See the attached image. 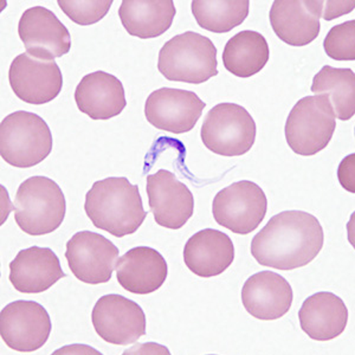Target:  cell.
Returning <instances> with one entry per match:
<instances>
[{
    "label": "cell",
    "mask_w": 355,
    "mask_h": 355,
    "mask_svg": "<svg viewBox=\"0 0 355 355\" xmlns=\"http://www.w3.org/2000/svg\"><path fill=\"white\" fill-rule=\"evenodd\" d=\"M323 243L322 225L315 216L304 211H283L254 236L251 254L261 266L294 270L316 259Z\"/></svg>",
    "instance_id": "1"
},
{
    "label": "cell",
    "mask_w": 355,
    "mask_h": 355,
    "mask_svg": "<svg viewBox=\"0 0 355 355\" xmlns=\"http://www.w3.org/2000/svg\"><path fill=\"white\" fill-rule=\"evenodd\" d=\"M85 211L95 227L117 239L135 234L147 217L139 186L125 177L94 182L85 194Z\"/></svg>",
    "instance_id": "2"
},
{
    "label": "cell",
    "mask_w": 355,
    "mask_h": 355,
    "mask_svg": "<svg viewBox=\"0 0 355 355\" xmlns=\"http://www.w3.org/2000/svg\"><path fill=\"white\" fill-rule=\"evenodd\" d=\"M217 49L210 38L187 31L166 42L157 69L168 81L200 85L218 75Z\"/></svg>",
    "instance_id": "3"
},
{
    "label": "cell",
    "mask_w": 355,
    "mask_h": 355,
    "mask_svg": "<svg viewBox=\"0 0 355 355\" xmlns=\"http://www.w3.org/2000/svg\"><path fill=\"white\" fill-rule=\"evenodd\" d=\"M15 220L30 236L56 231L64 220L67 202L57 182L46 177H31L21 182L15 198Z\"/></svg>",
    "instance_id": "4"
},
{
    "label": "cell",
    "mask_w": 355,
    "mask_h": 355,
    "mask_svg": "<svg viewBox=\"0 0 355 355\" xmlns=\"http://www.w3.org/2000/svg\"><path fill=\"white\" fill-rule=\"evenodd\" d=\"M53 134L48 123L37 114L15 112L0 125V154L17 168L41 164L53 150Z\"/></svg>",
    "instance_id": "5"
},
{
    "label": "cell",
    "mask_w": 355,
    "mask_h": 355,
    "mask_svg": "<svg viewBox=\"0 0 355 355\" xmlns=\"http://www.w3.org/2000/svg\"><path fill=\"white\" fill-rule=\"evenodd\" d=\"M336 128L334 112L326 96L301 98L288 115L286 140L293 152L311 157L324 150Z\"/></svg>",
    "instance_id": "6"
},
{
    "label": "cell",
    "mask_w": 355,
    "mask_h": 355,
    "mask_svg": "<svg viewBox=\"0 0 355 355\" xmlns=\"http://www.w3.org/2000/svg\"><path fill=\"white\" fill-rule=\"evenodd\" d=\"M256 123L250 113L236 103H219L202 122V141L207 150L223 157H241L252 148Z\"/></svg>",
    "instance_id": "7"
},
{
    "label": "cell",
    "mask_w": 355,
    "mask_h": 355,
    "mask_svg": "<svg viewBox=\"0 0 355 355\" xmlns=\"http://www.w3.org/2000/svg\"><path fill=\"white\" fill-rule=\"evenodd\" d=\"M266 193L250 180L231 184L219 191L212 202L214 220L237 234L254 232L266 218Z\"/></svg>",
    "instance_id": "8"
},
{
    "label": "cell",
    "mask_w": 355,
    "mask_h": 355,
    "mask_svg": "<svg viewBox=\"0 0 355 355\" xmlns=\"http://www.w3.org/2000/svg\"><path fill=\"white\" fill-rule=\"evenodd\" d=\"M112 241L93 231H80L67 243L65 259L73 276L87 284L110 282L119 261Z\"/></svg>",
    "instance_id": "9"
},
{
    "label": "cell",
    "mask_w": 355,
    "mask_h": 355,
    "mask_svg": "<svg viewBox=\"0 0 355 355\" xmlns=\"http://www.w3.org/2000/svg\"><path fill=\"white\" fill-rule=\"evenodd\" d=\"M53 329L51 320L42 304L35 301L8 303L0 314V334L8 347L30 353L43 347Z\"/></svg>",
    "instance_id": "10"
},
{
    "label": "cell",
    "mask_w": 355,
    "mask_h": 355,
    "mask_svg": "<svg viewBox=\"0 0 355 355\" xmlns=\"http://www.w3.org/2000/svg\"><path fill=\"white\" fill-rule=\"evenodd\" d=\"M92 322L101 339L117 346L132 345L146 334L145 311L122 295H105L98 299Z\"/></svg>",
    "instance_id": "11"
},
{
    "label": "cell",
    "mask_w": 355,
    "mask_h": 355,
    "mask_svg": "<svg viewBox=\"0 0 355 355\" xmlns=\"http://www.w3.org/2000/svg\"><path fill=\"white\" fill-rule=\"evenodd\" d=\"M8 81L16 96L30 105L53 101L63 88V76L56 62L38 60L28 53L13 60Z\"/></svg>",
    "instance_id": "12"
},
{
    "label": "cell",
    "mask_w": 355,
    "mask_h": 355,
    "mask_svg": "<svg viewBox=\"0 0 355 355\" xmlns=\"http://www.w3.org/2000/svg\"><path fill=\"white\" fill-rule=\"evenodd\" d=\"M198 95L184 89L160 88L147 97L145 115L155 128L173 134L189 133L205 108Z\"/></svg>",
    "instance_id": "13"
},
{
    "label": "cell",
    "mask_w": 355,
    "mask_h": 355,
    "mask_svg": "<svg viewBox=\"0 0 355 355\" xmlns=\"http://www.w3.org/2000/svg\"><path fill=\"white\" fill-rule=\"evenodd\" d=\"M19 38L26 53L38 60L55 61L71 49V37L58 17L43 6L25 11L18 25Z\"/></svg>",
    "instance_id": "14"
},
{
    "label": "cell",
    "mask_w": 355,
    "mask_h": 355,
    "mask_svg": "<svg viewBox=\"0 0 355 355\" xmlns=\"http://www.w3.org/2000/svg\"><path fill=\"white\" fill-rule=\"evenodd\" d=\"M146 192L154 219L162 227L182 229L193 216V194L170 171L159 170L155 174H150Z\"/></svg>",
    "instance_id": "15"
},
{
    "label": "cell",
    "mask_w": 355,
    "mask_h": 355,
    "mask_svg": "<svg viewBox=\"0 0 355 355\" xmlns=\"http://www.w3.org/2000/svg\"><path fill=\"white\" fill-rule=\"evenodd\" d=\"M322 0H276L269 12L271 28L291 46L311 44L320 35Z\"/></svg>",
    "instance_id": "16"
},
{
    "label": "cell",
    "mask_w": 355,
    "mask_h": 355,
    "mask_svg": "<svg viewBox=\"0 0 355 355\" xmlns=\"http://www.w3.org/2000/svg\"><path fill=\"white\" fill-rule=\"evenodd\" d=\"M293 299L289 282L272 271L254 274L243 286V306L249 314L262 321L281 319L291 311Z\"/></svg>",
    "instance_id": "17"
},
{
    "label": "cell",
    "mask_w": 355,
    "mask_h": 355,
    "mask_svg": "<svg viewBox=\"0 0 355 355\" xmlns=\"http://www.w3.org/2000/svg\"><path fill=\"white\" fill-rule=\"evenodd\" d=\"M65 276L60 259L50 248L31 246L19 251L10 263V282L23 294L44 293Z\"/></svg>",
    "instance_id": "18"
},
{
    "label": "cell",
    "mask_w": 355,
    "mask_h": 355,
    "mask_svg": "<svg viewBox=\"0 0 355 355\" xmlns=\"http://www.w3.org/2000/svg\"><path fill=\"white\" fill-rule=\"evenodd\" d=\"M168 276V266L159 251L137 246L127 251L116 263L117 282L132 294L147 295L159 291Z\"/></svg>",
    "instance_id": "19"
},
{
    "label": "cell",
    "mask_w": 355,
    "mask_h": 355,
    "mask_svg": "<svg viewBox=\"0 0 355 355\" xmlns=\"http://www.w3.org/2000/svg\"><path fill=\"white\" fill-rule=\"evenodd\" d=\"M75 101L80 112L96 121L120 115L127 105L121 81L101 70L82 78L75 92Z\"/></svg>",
    "instance_id": "20"
},
{
    "label": "cell",
    "mask_w": 355,
    "mask_h": 355,
    "mask_svg": "<svg viewBox=\"0 0 355 355\" xmlns=\"http://www.w3.org/2000/svg\"><path fill=\"white\" fill-rule=\"evenodd\" d=\"M234 261V245L222 231L204 229L184 248V262L194 275L209 279L223 274Z\"/></svg>",
    "instance_id": "21"
},
{
    "label": "cell",
    "mask_w": 355,
    "mask_h": 355,
    "mask_svg": "<svg viewBox=\"0 0 355 355\" xmlns=\"http://www.w3.org/2000/svg\"><path fill=\"white\" fill-rule=\"evenodd\" d=\"M300 326L315 341H329L343 334L348 309L343 299L329 291L311 295L299 311Z\"/></svg>",
    "instance_id": "22"
},
{
    "label": "cell",
    "mask_w": 355,
    "mask_h": 355,
    "mask_svg": "<svg viewBox=\"0 0 355 355\" xmlns=\"http://www.w3.org/2000/svg\"><path fill=\"white\" fill-rule=\"evenodd\" d=\"M175 15L172 0H125L119 8L125 31L141 40L164 35L172 26Z\"/></svg>",
    "instance_id": "23"
},
{
    "label": "cell",
    "mask_w": 355,
    "mask_h": 355,
    "mask_svg": "<svg viewBox=\"0 0 355 355\" xmlns=\"http://www.w3.org/2000/svg\"><path fill=\"white\" fill-rule=\"evenodd\" d=\"M270 57L269 45L264 36L256 31L245 30L234 35L226 43L223 62L229 73L241 78L259 73Z\"/></svg>",
    "instance_id": "24"
},
{
    "label": "cell",
    "mask_w": 355,
    "mask_h": 355,
    "mask_svg": "<svg viewBox=\"0 0 355 355\" xmlns=\"http://www.w3.org/2000/svg\"><path fill=\"white\" fill-rule=\"evenodd\" d=\"M311 92L315 95L327 97L335 117L340 121H348L354 116L355 75L352 69L324 65L315 75Z\"/></svg>",
    "instance_id": "25"
},
{
    "label": "cell",
    "mask_w": 355,
    "mask_h": 355,
    "mask_svg": "<svg viewBox=\"0 0 355 355\" xmlns=\"http://www.w3.org/2000/svg\"><path fill=\"white\" fill-rule=\"evenodd\" d=\"M249 8V0H193L191 8L200 28L226 33L245 21Z\"/></svg>",
    "instance_id": "26"
},
{
    "label": "cell",
    "mask_w": 355,
    "mask_h": 355,
    "mask_svg": "<svg viewBox=\"0 0 355 355\" xmlns=\"http://www.w3.org/2000/svg\"><path fill=\"white\" fill-rule=\"evenodd\" d=\"M113 0H58L62 11L70 21L87 26L102 21L110 12Z\"/></svg>",
    "instance_id": "27"
},
{
    "label": "cell",
    "mask_w": 355,
    "mask_h": 355,
    "mask_svg": "<svg viewBox=\"0 0 355 355\" xmlns=\"http://www.w3.org/2000/svg\"><path fill=\"white\" fill-rule=\"evenodd\" d=\"M323 49L335 61H354V19L333 26L323 41Z\"/></svg>",
    "instance_id": "28"
},
{
    "label": "cell",
    "mask_w": 355,
    "mask_h": 355,
    "mask_svg": "<svg viewBox=\"0 0 355 355\" xmlns=\"http://www.w3.org/2000/svg\"><path fill=\"white\" fill-rule=\"evenodd\" d=\"M355 1H323L322 18L326 21H333L338 17L343 16L354 10Z\"/></svg>",
    "instance_id": "29"
},
{
    "label": "cell",
    "mask_w": 355,
    "mask_h": 355,
    "mask_svg": "<svg viewBox=\"0 0 355 355\" xmlns=\"http://www.w3.org/2000/svg\"><path fill=\"white\" fill-rule=\"evenodd\" d=\"M354 157L355 154H351L349 157L343 159V162L340 164L338 175L341 185L345 190L349 191L354 193Z\"/></svg>",
    "instance_id": "30"
}]
</instances>
